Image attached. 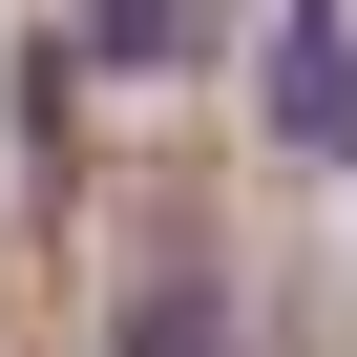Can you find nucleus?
Returning a JSON list of instances; mask_svg holds the SVG:
<instances>
[{"mask_svg": "<svg viewBox=\"0 0 357 357\" xmlns=\"http://www.w3.org/2000/svg\"><path fill=\"white\" fill-rule=\"evenodd\" d=\"M273 105H294V147H357V43H336V0H273Z\"/></svg>", "mask_w": 357, "mask_h": 357, "instance_id": "nucleus-1", "label": "nucleus"}, {"mask_svg": "<svg viewBox=\"0 0 357 357\" xmlns=\"http://www.w3.org/2000/svg\"><path fill=\"white\" fill-rule=\"evenodd\" d=\"M211 336H231V315H211V273H168V294L126 315V357H211Z\"/></svg>", "mask_w": 357, "mask_h": 357, "instance_id": "nucleus-2", "label": "nucleus"}, {"mask_svg": "<svg viewBox=\"0 0 357 357\" xmlns=\"http://www.w3.org/2000/svg\"><path fill=\"white\" fill-rule=\"evenodd\" d=\"M84 22H105L126 63H168V43H190V22H211V0H84Z\"/></svg>", "mask_w": 357, "mask_h": 357, "instance_id": "nucleus-3", "label": "nucleus"}]
</instances>
